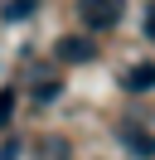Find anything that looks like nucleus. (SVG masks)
Wrapping results in <instances>:
<instances>
[{
	"label": "nucleus",
	"mask_w": 155,
	"mask_h": 160,
	"mask_svg": "<svg viewBox=\"0 0 155 160\" xmlns=\"http://www.w3.org/2000/svg\"><path fill=\"white\" fill-rule=\"evenodd\" d=\"M121 88L126 92H150L155 88V63H136V68L121 73Z\"/></svg>",
	"instance_id": "nucleus-5"
},
{
	"label": "nucleus",
	"mask_w": 155,
	"mask_h": 160,
	"mask_svg": "<svg viewBox=\"0 0 155 160\" xmlns=\"http://www.w3.org/2000/svg\"><path fill=\"white\" fill-rule=\"evenodd\" d=\"M53 58L58 63H87V58H97V49H92V39H82V34H63V39L53 44Z\"/></svg>",
	"instance_id": "nucleus-3"
},
{
	"label": "nucleus",
	"mask_w": 155,
	"mask_h": 160,
	"mask_svg": "<svg viewBox=\"0 0 155 160\" xmlns=\"http://www.w3.org/2000/svg\"><path fill=\"white\" fill-rule=\"evenodd\" d=\"M116 141H121L126 150H131L136 160H155V136L145 126H136V121H121V131H116Z\"/></svg>",
	"instance_id": "nucleus-2"
},
{
	"label": "nucleus",
	"mask_w": 155,
	"mask_h": 160,
	"mask_svg": "<svg viewBox=\"0 0 155 160\" xmlns=\"http://www.w3.org/2000/svg\"><path fill=\"white\" fill-rule=\"evenodd\" d=\"M24 15H34V0H10L5 10H0V20H10V24H19Z\"/></svg>",
	"instance_id": "nucleus-7"
},
{
	"label": "nucleus",
	"mask_w": 155,
	"mask_h": 160,
	"mask_svg": "<svg viewBox=\"0 0 155 160\" xmlns=\"http://www.w3.org/2000/svg\"><path fill=\"white\" fill-rule=\"evenodd\" d=\"M58 92H63V82H58V78H44V82H34V102H39V107L58 102Z\"/></svg>",
	"instance_id": "nucleus-6"
},
{
	"label": "nucleus",
	"mask_w": 155,
	"mask_h": 160,
	"mask_svg": "<svg viewBox=\"0 0 155 160\" xmlns=\"http://www.w3.org/2000/svg\"><path fill=\"white\" fill-rule=\"evenodd\" d=\"M10 117H15V92H10V88H5V92H0V126H5V121H10Z\"/></svg>",
	"instance_id": "nucleus-8"
},
{
	"label": "nucleus",
	"mask_w": 155,
	"mask_h": 160,
	"mask_svg": "<svg viewBox=\"0 0 155 160\" xmlns=\"http://www.w3.org/2000/svg\"><path fill=\"white\" fill-rule=\"evenodd\" d=\"M73 10H78V20L92 34H102V29H116V24H121L126 0H73Z\"/></svg>",
	"instance_id": "nucleus-1"
},
{
	"label": "nucleus",
	"mask_w": 155,
	"mask_h": 160,
	"mask_svg": "<svg viewBox=\"0 0 155 160\" xmlns=\"http://www.w3.org/2000/svg\"><path fill=\"white\" fill-rule=\"evenodd\" d=\"M29 150H34V160H73V146H68V136H58V131H44Z\"/></svg>",
	"instance_id": "nucleus-4"
},
{
	"label": "nucleus",
	"mask_w": 155,
	"mask_h": 160,
	"mask_svg": "<svg viewBox=\"0 0 155 160\" xmlns=\"http://www.w3.org/2000/svg\"><path fill=\"white\" fill-rule=\"evenodd\" d=\"M145 39H155V0L145 5Z\"/></svg>",
	"instance_id": "nucleus-9"
}]
</instances>
